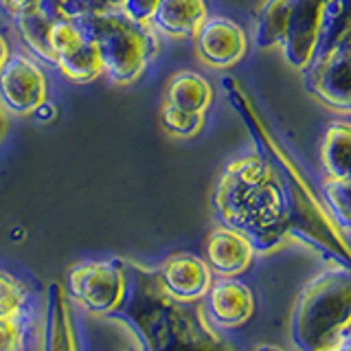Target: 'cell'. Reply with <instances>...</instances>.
<instances>
[{
    "label": "cell",
    "instance_id": "6da1fadb",
    "mask_svg": "<svg viewBox=\"0 0 351 351\" xmlns=\"http://www.w3.org/2000/svg\"><path fill=\"white\" fill-rule=\"evenodd\" d=\"M222 224L244 235L255 250L277 248L290 233L288 197L268 158L244 156L219 176L215 197Z\"/></svg>",
    "mask_w": 351,
    "mask_h": 351
},
{
    "label": "cell",
    "instance_id": "7a4b0ae2",
    "mask_svg": "<svg viewBox=\"0 0 351 351\" xmlns=\"http://www.w3.org/2000/svg\"><path fill=\"white\" fill-rule=\"evenodd\" d=\"M77 22L82 25L84 36L97 47L104 77L117 86L134 84L160 49L156 31L136 25L121 11L86 16Z\"/></svg>",
    "mask_w": 351,
    "mask_h": 351
},
{
    "label": "cell",
    "instance_id": "3957f363",
    "mask_svg": "<svg viewBox=\"0 0 351 351\" xmlns=\"http://www.w3.org/2000/svg\"><path fill=\"white\" fill-rule=\"evenodd\" d=\"M66 290L88 314L106 316L125 301L128 279L114 261H84L69 270Z\"/></svg>",
    "mask_w": 351,
    "mask_h": 351
},
{
    "label": "cell",
    "instance_id": "277c9868",
    "mask_svg": "<svg viewBox=\"0 0 351 351\" xmlns=\"http://www.w3.org/2000/svg\"><path fill=\"white\" fill-rule=\"evenodd\" d=\"M49 99V77L44 66L27 53H11L0 69V104L9 114H31Z\"/></svg>",
    "mask_w": 351,
    "mask_h": 351
},
{
    "label": "cell",
    "instance_id": "5b68a950",
    "mask_svg": "<svg viewBox=\"0 0 351 351\" xmlns=\"http://www.w3.org/2000/svg\"><path fill=\"white\" fill-rule=\"evenodd\" d=\"M310 66V93L329 108L351 112V40L316 55Z\"/></svg>",
    "mask_w": 351,
    "mask_h": 351
},
{
    "label": "cell",
    "instance_id": "8992f818",
    "mask_svg": "<svg viewBox=\"0 0 351 351\" xmlns=\"http://www.w3.org/2000/svg\"><path fill=\"white\" fill-rule=\"evenodd\" d=\"M325 0H294L285 36L281 40L283 58L294 69H310L316 58L323 29Z\"/></svg>",
    "mask_w": 351,
    "mask_h": 351
},
{
    "label": "cell",
    "instance_id": "52a82bcc",
    "mask_svg": "<svg viewBox=\"0 0 351 351\" xmlns=\"http://www.w3.org/2000/svg\"><path fill=\"white\" fill-rule=\"evenodd\" d=\"M195 53L211 69H230L244 60L248 51L246 33L230 18H206L193 36Z\"/></svg>",
    "mask_w": 351,
    "mask_h": 351
},
{
    "label": "cell",
    "instance_id": "ba28073f",
    "mask_svg": "<svg viewBox=\"0 0 351 351\" xmlns=\"http://www.w3.org/2000/svg\"><path fill=\"white\" fill-rule=\"evenodd\" d=\"M211 268L200 257L191 252H176L167 257L160 266V285L171 299L191 303L197 299H204L208 288H211Z\"/></svg>",
    "mask_w": 351,
    "mask_h": 351
},
{
    "label": "cell",
    "instance_id": "9c48e42d",
    "mask_svg": "<svg viewBox=\"0 0 351 351\" xmlns=\"http://www.w3.org/2000/svg\"><path fill=\"white\" fill-rule=\"evenodd\" d=\"M255 310L252 292L233 277H219L206 292V312L219 327H237L246 323Z\"/></svg>",
    "mask_w": 351,
    "mask_h": 351
},
{
    "label": "cell",
    "instance_id": "30bf717a",
    "mask_svg": "<svg viewBox=\"0 0 351 351\" xmlns=\"http://www.w3.org/2000/svg\"><path fill=\"white\" fill-rule=\"evenodd\" d=\"M252 255L255 248L250 241L228 226L211 230L206 239V263L217 277H237L250 266Z\"/></svg>",
    "mask_w": 351,
    "mask_h": 351
},
{
    "label": "cell",
    "instance_id": "8fae6325",
    "mask_svg": "<svg viewBox=\"0 0 351 351\" xmlns=\"http://www.w3.org/2000/svg\"><path fill=\"white\" fill-rule=\"evenodd\" d=\"M208 18L206 0H158L152 29L165 38H193Z\"/></svg>",
    "mask_w": 351,
    "mask_h": 351
},
{
    "label": "cell",
    "instance_id": "7c38bea8",
    "mask_svg": "<svg viewBox=\"0 0 351 351\" xmlns=\"http://www.w3.org/2000/svg\"><path fill=\"white\" fill-rule=\"evenodd\" d=\"M42 351H77V338L69 301H66L64 288L60 283L49 285L47 310H44Z\"/></svg>",
    "mask_w": 351,
    "mask_h": 351
},
{
    "label": "cell",
    "instance_id": "4fadbf2b",
    "mask_svg": "<svg viewBox=\"0 0 351 351\" xmlns=\"http://www.w3.org/2000/svg\"><path fill=\"white\" fill-rule=\"evenodd\" d=\"M165 104L189 110V112L204 114L213 104V88L206 82V77H202L200 73L180 71L167 84Z\"/></svg>",
    "mask_w": 351,
    "mask_h": 351
},
{
    "label": "cell",
    "instance_id": "5bb4252c",
    "mask_svg": "<svg viewBox=\"0 0 351 351\" xmlns=\"http://www.w3.org/2000/svg\"><path fill=\"white\" fill-rule=\"evenodd\" d=\"M321 162L329 178H351V123L329 125L321 145Z\"/></svg>",
    "mask_w": 351,
    "mask_h": 351
},
{
    "label": "cell",
    "instance_id": "9a60e30c",
    "mask_svg": "<svg viewBox=\"0 0 351 351\" xmlns=\"http://www.w3.org/2000/svg\"><path fill=\"white\" fill-rule=\"evenodd\" d=\"M53 69L58 71L66 82H73V84H93L99 77H104V66H101V60H99L97 47L88 38L82 47H77L75 51L58 58Z\"/></svg>",
    "mask_w": 351,
    "mask_h": 351
},
{
    "label": "cell",
    "instance_id": "2e32d148",
    "mask_svg": "<svg viewBox=\"0 0 351 351\" xmlns=\"http://www.w3.org/2000/svg\"><path fill=\"white\" fill-rule=\"evenodd\" d=\"M16 29L22 44L27 47L31 58H36L40 64L55 66V53L51 49V22L53 16H49L47 11L33 14L27 18H18Z\"/></svg>",
    "mask_w": 351,
    "mask_h": 351
},
{
    "label": "cell",
    "instance_id": "e0dca14e",
    "mask_svg": "<svg viewBox=\"0 0 351 351\" xmlns=\"http://www.w3.org/2000/svg\"><path fill=\"white\" fill-rule=\"evenodd\" d=\"M294 0H266L257 11V31L255 40L257 47L272 49L281 47V40L288 29L290 14H292Z\"/></svg>",
    "mask_w": 351,
    "mask_h": 351
},
{
    "label": "cell",
    "instance_id": "ac0fdd59",
    "mask_svg": "<svg viewBox=\"0 0 351 351\" xmlns=\"http://www.w3.org/2000/svg\"><path fill=\"white\" fill-rule=\"evenodd\" d=\"M347 40H351V0H325L323 29L316 55L334 49Z\"/></svg>",
    "mask_w": 351,
    "mask_h": 351
},
{
    "label": "cell",
    "instance_id": "d6986e66",
    "mask_svg": "<svg viewBox=\"0 0 351 351\" xmlns=\"http://www.w3.org/2000/svg\"><path fill=\"white\" fill-rule=\"evenodd\" d=\"M160 125L171 136L178 138H193L204 128V114L189 112V110L176 108L171 104H162L160 108Z\"/></svg>",
    "mask_w": 351,
    "mask_h": 351
},
{
    "label": "cell",
    "instance_id": "ffe728a7",
    "mask_svg": "<svg viewBox=\"0 0 351 351\" xmlns=\"http://www.w3.org/2000/svg\"><path fill=\"white\" fill-rule=\"evenodd\" d=\"M86 42L84 29L77 20L71 18H53L51 22V49L55 53V62L62 55L75 51Z\"/></svg>",
    "mask_w": 351,
    "mask_h": 351
},
{
    "label": "cell",
    "instance_id": "44dd1931",
    "mask_svg": "<svg viewBox=\"0 0 351 351\" xmlns=\"http://www.w3.org/2000/svg\"><path fill=\"white\" fill-rule=\"evenodd\" d=\"M325 197L338 224L351 228V178H329L325 182Z\"/></svg>",
    "mask_w": 351,
    "mask_h": 351
},
{
    "label": "cell",
    "instance_id": "7402d4cb",
    "mask_svg": "<svg viewBox=\"0 0 351 351\" xmlns=\"http://www.w3.org/2000/svg\"><path fill=\"white\" fill-rule=\"evenodd\" d=\"M27 303V288L9 272L0 270V318H18Z\"/></svg>",
    "mask_w": 351,
    "mask_h": 351
},
{
    "label": "cell",
    "instance_id": "603a6c76",
    "mask_svg": "<svg viewBox=\"0 0 351 351\" xmlns=\"http://www.w3.org/2000/svg\"><path fill=\"white\" fill-rule=\"evenodd\" d=\"M158 0H121V14L143 27H152Z\"/></svg>",
    "mask_w": 351,
    "mask_h": 351
},
{
    "label": "cell",
    "instance_id": "cb8c5ba5",
    "mask_svg": "<svg viewBox=\"0 0 351 351\" xmlns=\"http://www.w3.org/2000/svg\"><path fill=\"white\" fill-rule=\"evenodd\" d=\"M22 329L18 318H0V351H20Z\"/></svg>",
    "mask_w": 351,
    "mask_h": 351
},
{
    "label": "cell",
    "instance_id": "d4e9b609",
    "mask_svg": "<svg viewBox=\"0 0 351 351\" xmlns=\"http://www.w3.org/2000/svg\"><path fill=\"white\" fill-rule=\"evenodd\" d=\"M0 9L11 20H18L44 11V0H0Z\"/></svg>",
    "mask_w": 351,
    "mask_h": 351
},
{
    "label": "cell",
    "instance_id": "484cf974",
    "mask_svg": "<svg viewBox=\"0 0 351 351\" xmlns=\"http://www.w3.org/2000/svg\"><path fill=\"white\" fill-rule=\"evenodd\" d=\"M58 114H60V110L51 101V99H44V101L31 112V117L36 119L38 123H53V121L58 119Z\"/></svg>",
    "mask_w": 351,
    "mask_h": 351
},
{
    "label": "cell",
    "instance_id": "4316f807",
    "mask_svg": "<svg viewBox=\"0 0 351 351\" xmlns=\"http://www.w3.org/2000/svg\"><path fill=\"white\" fill-rule=\"evenodd\" d=\"M88 3H90V7H93V16L121 11V0H88Z\"/></svg>",
    "mask_w": 351,
    "mask_h": 351
},
{
    "label": "cell",
    "instance_id": "83f0119b",
    "mask_svg": "<svg viewBox=\"0 0 351 351\" xmlns=\"http://www.w3.org/2000/svg\"><path fill=\"white\" fill-rule=\"evenodd\" d=\"M71 0H44V11L53 18H60V11L64 5H69Z\"/></svg>",
    "mask_w": 351,
    "mask_h": 351
},
{
    "label": "cell",
    "instance_id": "f1b7e54d",
    "mask_svg": "<svg viewBox=\"0 0 351 351\" xmlns=\"http://www.w3.org/2000/svg\"><path fill=\"white\" fill-rule=\"evenodd\" d=\"M11 47H9V40L3 36V33H0V69H3V66L9 62V58H11Z\"/></svg>",
    "mask_w": 351,
    "mask_h": 351
},
{
    "label": "cell",
    "instance_id": "f546056e",
    "mask_svg": "<svg viewBox=\"0 0 351 351\" xmlns=\"http://www.w3.org/2000/svg\"><path fill=\"white\" fill-rule=\"evenodd\" d=\"M9 112L3 108V104H0V143H3V138L7 136V130H9Z\"/></svg>",
    "mask_w": 351,
    "mask_h": 351
},
{
    "label": "cell",
    "instance_id": "4dcf8cb0",
    "mask_svg": "<svg viewBox=\"0 0 351 351\" xmlns=\"http://www.w3.org/2000/svg\"><path fill=\"white\" fill-rule=\"evenodd\" d=\"M255 351H283V349L274 347V345H261V347H257Z\"/></svg>",
    "mask_w": 351,
    "mask_h": 351
}]
</instances>
